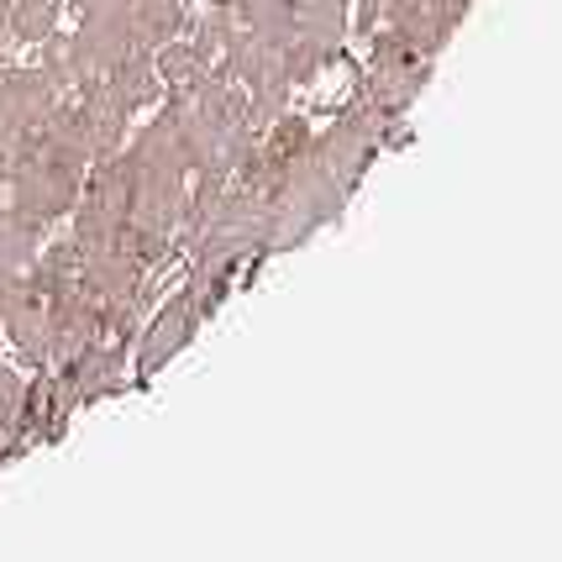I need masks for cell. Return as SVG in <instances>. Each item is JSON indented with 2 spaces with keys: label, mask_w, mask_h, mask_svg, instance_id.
Segmentation results:
<instances>
[{
  "label": "cell",
  "mask_w": 562,
  "mask_h": 562,
  "mask_svg": "<svg viewBox=\"0 0 562 562\" xmlns=\"http://www.w3.org/2000/svg\"><path fill=\"white\" fill-rule=\"evenodd\" d=\"M173 26H179V5H173V0H143V5H137V22H132V32H137L143 43H164Z\"/></svg>",
  "instance_id": "obj_2"
},
{
  "label": "cell",
  "mask_w": 562,
  "mask_h": 562,
  "mask_svg": "<svg viewBox=\"0 0 562 562\" xmlns=\"http://www.w3.org/2000/svg\"><path fill=\"white\" fill-rule=\"evenodd\" d=\"M53 22H58V0H22L11 11V32L37 43V37H53Z\"/></svg>",
  "instance_id": "obj_1"
}]
</instances>
